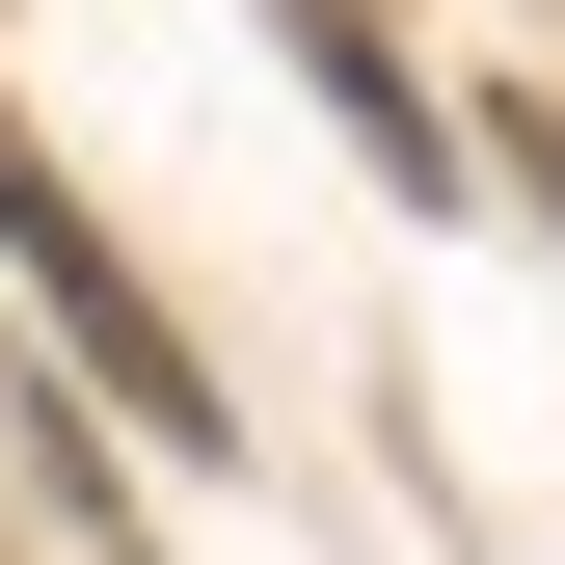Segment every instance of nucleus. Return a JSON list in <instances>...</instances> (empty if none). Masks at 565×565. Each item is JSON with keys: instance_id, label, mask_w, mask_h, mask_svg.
Instances as JSON below:
<instances>
[{"instance_id": "1", "label": "nucleus", "mask_w": 565, "mask_h": 565, "mask_svg": "<svg viewBox=\"0 0 565 565\" xmlns=\"http://www.w3.org/2000/svg\"><path fill=\"white\" fill-rule=\"evenodd\" d=\"M0 243H28V269H54V323H82V350H108V404H135V431H189V350H162V323H135V269H108V243H82V216H54V189H28V135H0Z\"/></svg>"}]
</instances>
